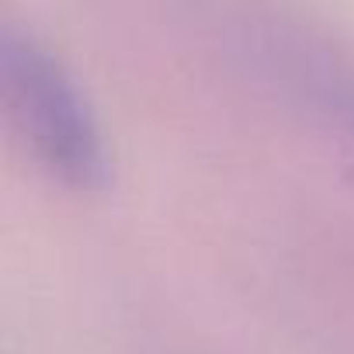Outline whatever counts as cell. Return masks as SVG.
Instances as JSON below:
<instances>
[{"label":"cell","instance_id":"obj_1","mask_svg":"<svg viewBox=\"0 0 354 354\" xmlns=\"http://www.w3.org/2000/svg\"><path fill=\"white\" fill-rule=\"evenodd\" d=\"M0 91L32 160L56 185L94 195L111 181V153L101 122L70 70L32 35L0 39Z\"/></svg>","mask_w":354,"mask_h":354},{"label":"cell","instance_id":"obj_2","mask_svg":"<svg viewBox=\"0 0 354 354\" xmlns=\"http://www.w3.org/2000/svg\"><path fill=\"white\" fill-rule=\"evenodd\" d=\"M344 115H347V122L354 125V94H347V97H344Z\"/></svg>","mask_w":354,"mask_h":354}]
</instances>
